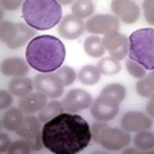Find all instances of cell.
<instances>
[{"label": "cell", "instance_id": "cell-18", "mask_svg": "<svg viewBox=\"0 0 154 154\" xmlns=\"http://www.w3.org/2000/svg\"><path fill=\"white\" fill-rule=\"evenodd\" d=\"M8 88H9L11 94L22 98V96L32 93L35 85H33V81L31 79H28V77H14V79H12L11 82H9Z\"/></svg>", "mask_w": 154, "mask_h": 154}, {"label": "cell", "instance_id": "cell-21", "mask_svg": "<svg viewBox=\"0 0 154 154\" xmlns=\"http://www.w3.org/2000/svg\"><path fill=\"white\" fill-rule=\"evenodd\" d=\"M84 50L91 58H98L104 55V46L102 42V38L99 36H89L84 41Z\"/></svg>", "mask_w": 154, "mask_h": 154}, {"label": "cell", "instance_id": "cell-31", "mask_svg": "<svg viewBox=\"0 0 154 154\" xmlns=\"http://www.w3.org/2000/svg\"><path fill=\"white\" fill-rule=\"evenodd\" d=\"M13 102V98L12 95L8 93L5 90H2L0 91V109H5V108H9L11 104Z\"/></svg>", "mask_w": 154, "mask_h": 154}, {"label": "cell", "instance_id": "cell-2", "mask_svg": "<svg viewBox=\"0 0 154 154\" xmlns=\"http://www.w3.org/2000/svg\"><path fill=\"white\" fill-rule=\"evenodd\" d=\"M66 58L64 45L51 35H40L28 42L26 60L31 68L41 73H50L60 68Z\"/></svg>", "mask_w": 154, "mask_h": 154}, {"label": "cell", "instance_id": "cell-32", "mask_svg": "<svg viewBox=\"0 0 154 154\" xmlns=\"http://www.w3.org/2000/svg\"><path fill=\"white\" fill-rule=\"evenodd\" d=\"M153 2L150 0V2H144V13H145V18L146 21L150 23V25H153L154 19H153Z\"/></svg>", "mask_w": 154, "mask_h": 154}, {"label": "cell", "instance_id": "cell-12", "mask_svg": "<svg viewBox=\"0 0 154 154\" xmlns=\"http://www.w3.org/2000/svg\"><path fill=\"white\" fill-rule=\"evenodd\" d=\"M93 103L91 95L82 89H73L67 93L62 105L67 113H77L79 110L89 108Z\"/></svg>", "mask_w": 154, "mask_h": 154}, {"label": "cell", "instance_id": "cell-22", "mask_svg": "<svg viewBox=\"0 0 154 154\" xmlns=\"http://www.w3.org/2000/svg\"><path fill=\"white\" fill-rule=\"evenodd\" d=\"M77 79L84 85H95L100 80V72L94 66H85L77 73Z\"/></svg>", "mask_w": 154, "mask_h": 154}, {"label": "cell", "instance_id": "cell-27", "mask_svg": "<svg viewBox=\"0 0 154 154\" xmlns=\"http://www.w3.org/2000/svg\"><path fill=\"white\" fill-rule=\"evenodd\" d=\"M136 91L139 95L144 98H153V91H154V75L150 73L149 76H144L143 79L139 80L136 84Z\"/></svg>", "mask_w": 154, "mask_h": 154}, {"label": "cell", "instance_id": "cell-24", "mask_svg": "<svg viewBox=\"0 0 154 154\" xmlns=\"http://www.w3.org/2000/svg\"><path fill=\"white\" fill-rule=\"evenodd\" d=\"M94 3L90 0H77L72 3V13L79 18H89L94 13Z\"/></svg>", "mask_w": 154, "mask_h": 154}, {"label": "cell", "instance_id": "cell-14", "mask_svg": "<svg viewBox=\"0 0 154 154\" xmlns=\"http://www.w3.org/2000/svg\"><path fill=\"white\" fill-rule=\"evenodd\" d=\"M112 12L116 18L125 23H135L140 17V9L135 2L128 0H114L112 2Z\"/></svg>", "mask_w": 154, "mask_h": 154}, {"label": "cell", "instance_id": "cell-30", "mask_svg": "<svg viewBox=\"0 0 154 154\" xmlns=\"http://www.w3.org/2000/svg\"><path fill=\"white\" fill-rule=\"evenodd\" d=\"M126 69L132 77H135V79L140 80L145 76V68H144L143 66H140L139 63H136V62L131 60V59L126 60Z\"/></svg>", "mask_w": 154, "mask_h": 154}, {"label": "cell", "instance_id": "cell-6", "mask_svg": "<svg viewBox=\"0 0 154 154\" xmlns=\"http://www.w3.org/2000/svg\"><path fill=\"white\" fill-rule=\"evenodd\" d=\"M36 32L25 23H13L9 21L2 22V41L9 49H19L28 40L36 37Z\"/></svg>", "mask_w": 154, "mask_h": 154}, {"label": "cell", "instance_id": "cell-17", "mask_svg": "<svg viewBox=\"0 0 154 154\" xmlns=\"http://www.w3.org/2000/svg\"><path fill=\"white\" fill-rule=\"evenodd\" d=\"M2 73L9 77H25L28 73V63L22 58H7L2 62Z\"/></svg>", "mask_w": 154, "mask_h": 154}, {"label": "cell", "instance_id": "cell-33", "mask_svg": "<svg viewBox=\"0 0 154 154\" xmlns=\"http://www.w3.org/2000/svg\"><path fill=\"white\" fill-rule=\"evenodd\" d=\"M2 5L4 9H7V11H16V9H18L21 5H23V3L22 2H9V0H3L2 2Z\"/></svg>", "mask_w": 154, "mask_h": 154}, {"label": "cell", "instance_id": "cell-9", "mask_svg": "<svg viewBox=\"0 0 154 154\" xmlns=\"http://www.w3.org/2000/svg\"><path fill=\"white\" fill-rule=\"evenodd\" d=\"M33 85L37 91H40L48 98H59L63 94L64 85L62 84V81L55 76L54 72L50 73H40L35 76L33 80Z\"/></svg>", "mask_w": 154, "mask_h": 154}, {"label": "cell", "instance_id": "cell-13", "mask_svg": "<svg viewBox=\"0 0 154 154\" xmlns=\"http://www.w3.org/2000/svg\"><path fill=\"white\" fill-rule=\"evenodd\" d=\"M85 28V23L81 18L69 14V16H64L60 19L59 25H58V33L67 38V40H75L79 38L81 35L84 33Z\"/></svg>", "mask_w": 154, "mask_h": 154}, {"label": "cell", "instance_id": "cell-7", "mask_svg": "<svg viewBox=\"0 0 154 154\" xmlns=\"http://www.w3.org/2000/svg\"><path fill=\"white\" fill-rule=\"evenodd\" d=\"M16 134L28 143L32 152H40L44 148L41 122H40V119H37L33 116H26L23 118L22 123L16 130Z\"/></svg>", "mask_w": 154, "mask_h": 154}, {"label": "cell", "instance_id": "cell-26", "mask_svg": "<svg viewBox=\"0 0 154 154\" xmlns=\"http://www.w3.org/2000/svg\"><path fill=\"white\" fill-rule=\"evenodd\" d=\"M134 143L137 149L149 150V149H153L154 146V135L152 131L143 130V131H139L136 134V136L134 137Z\"/></svg>", "mask_w": 154, "mask_h": 154}, {"label": "cell", "instance_id": "cell-4", "mask_svg": "<svg viewBox=\"0 0 154 154\" xmlns=\"http://www.w3.org/2000/svg\"><path fill=\"white\" fill-rule=\"evenodd\" d=\"M130 59L143 66L145 69H154V30L141 28L128 37Z\"/></svg>", "mask_w": 154, "mask_h": 154}, {"label": "cell", "instance_id": "cell-1", "mask_svg": "<svg viewBox=\"0 0 154 154\" xmlns=\"http://www.w3.org/2000/svg\"><path fill=\"white\" fill-rule=\"evenodd\" d=\"M91 141V131L80 114L63 112L42 126V143L55 154H75L84 150Z\"/></svg>", "mask_w": 154, "mask_h": 154}, {"label": "cell", "instance_id": "cell-35", "mask_svg": "<svg viewBox=\"0 0 154 154\" xmlns=\"http://www.w3.org/2000/svg\"><path fill=\"white\" fill-rule=\"evenodd\" d=\"M146 110L149 112V114H150L152 117H153V100H150V103L146 105Z\"/></svg>", "mask_w": 154, "mask_h": 154}, {"label": "cell", "instance_id": "cell-29", "mask_svg": "<svg viewBox=\"0 0 154 154\" xmlns=\"http://www.w3.org/2000/svg\"><path fill=\"white\" fill-rule=\"evenodd\" d=\"M32 149L31 146L28 145V143L26 140H17L14 143H11V145H9L7 153L8 154H28L31 153Z\"/></svg>", "mask_w": 154, "mask_h": 154}, {"label": "cell", "instance_id": "cell-11", "mask_svg": "<svg viewBox=\"0 0 154 154\" xmlns=\"http://www.w3.org/2000/svg\"><path fill=\"white\" fill-rule=\"evenodd\" d=\"M102 42L104 49L108 50L110 58L118 62L122 60L128 53V38L119 32L104 36Z\"/></svg>", "mask_w": 154, "mask_h": 154}, {"label": "cell", "instance_id": "cell-3", "mask_svg": "<svg viewBox=\"0 0 154 154\" xmlns=\"http://www.w3.org/2000/svg\"><path fill=\"white\" fill-rule=\"evenodd\" d=\"M22 16L35 30H50L60 22L62 7L55 0H26L22 5Z\"/></svg>", "mask_w": 154, "mask_h": 154}, {"label": "cell", "instance_id": "cell-15", "mask_svg": "<svg viewBox=\"0 0 154 154\" xmlns=\"http://www.w3.org/2000/svg\"><path fill=\"white\" fill-rule=\"evenodd\" d=\"M121 125L127 132H139L152 127V118L137 110H131L123 114Z\"/></svg>", "mask_w": 154, "mask_h": 154}, {"label": "cell", "instance_id": "cell-10", "mask_svg": "<svg viewBox=\"0 0 154 154\" xmlns=\"http://www.w3.org/2000/svg\"><path fill=\"white\" fill-rule=\"evenodd\" d=\"M119 110V103L109 98L99 96L96 98L90 107L91 116L99 122H108L117 116Z\"/></svg>", "mask_w": 154, "mask_h": 154}, {"label": "cell", "instance_id": "cell-5", "mask_svg": "<svg viewBox=\"0 0 154 154\" xmlns=\"http://www.w3.org/2000/svg\"><path fill=\"white\" fill-rule=\"evenodd\" d=\"M90 131L91 139H94L95 143L112 152L125 149L131 141L130 132H127L125 128L108 127L105 123H94Z\"/></svg>", "mask_w": 154, "mask_h": 154}, {"label": "cell", "instance_id": "cell-23", "mask_svg": "<svg viewBox=\"0 0 154 154\" xmlns=\"http://www.w3.org/2000/svg\"><path fill=\"white\" fill-rule=\"evenodd\" d=\"M96 68L100 72V75H105V76H116L117 73L121 72V64L118 60L113 59V58H103L99 60Z\"/></svg>", "mask_w": 154, "mask_h": 154}, {"label": "cell", "instance_id": "cell-28", "mask_svg": "<svg viewBox=\"0 0 154 154\" xmlns=\"http://www.w3.org/2000/svg\"><path fill=\"white\" fill-rule=\"evenodd\" d=\"M54 73H55V76L58 77V79L62 81V84H63L64 86L71 85L77 77L76 72L72 69L71 67H67V66L66 67H60V68L57 69Z\"/></svg>", "mask_w": 154, "mask_h": 154}, {"label": "cell", "instance_id": "cell-16", "mask_svg": "<svg viewBox=\"0 0 154 154\" xmlns=\"http://www.w3.org/2000/svg\"><path fill=\"white\" fill-rule=\"evenodd\" d=\"M46 98L48 96L44 95L40 91L36 93H30L28 95H25L19 99L18 107L21 108L26 114H32L35 112H38L46 105Z\"/></svg>", "mask_w": 154, "mask_h": 154}, {"label": "cell", "instance_id": "cell-20", "mask_svg": "<svg viewBox=\"0 0 154 154\" xmlns=\"http://www.w3.org/2000/svg\"><path fill=\"white\" fill-rule=\"evenodd\" d=\"M63 112H64V108L62 103L58 102V100H53V102L46 103L44 108L38 110V119H40L41 123H45Z\"/></svg>", "mask_w": 154, "mask_h": 154}, {"label": "cell", "instance_id": "cell-25", "mask_svg": "<svg viewBox=\"0 0 154 154\" xmlns=\"http://www.w3.org/2000/svg\"><path fill=\"white\" fill-rule=\"evenodd\" d=\"M100 96L109 98L112 100L121 103L122 100L126 98V90L119 84H110V85H107L105 88H103V90L100 91Z\"/></svg>", "mask_w": 154, "mask_h": 154}, {"label": "cell", "instance_id": "cell-8", "mask_svg": "<svg viewBox=\"0 0 154 154\" xmlns=\"http://www.w3.org/2000/svg\"><path fill=\"white\" fill-rule=\"evenodd\" d=\"M85 28L88 32L93 35H112V33L118 32L119 22L114 16H108V14H99V16H93L88 19L85 23Z\"/></svg>", "mask_w": 154, "mask_h": 154}, {"label": "cell", "instance_id": "cell-34", "mask_svg": "<svg viewBox=\"0 0 154 154\" xmlns=\"http://www.w3.org/2000/svg\"><path fill=\"white\" fill-rule=\"evenodd\" d=\"M0 137H2V145H0V149H2V153H5L8 150L9 145H11V141H9V136L5 134H2L0 135Z\"/></svg>", "mask_w": 154, "mask_h": 154}, {"label": "cell", "instance_id": "cell-19", "mask_svg": "<svg viewBox=\"0 0 154 154\" xmlns=\"http://www.w3.org/2000/svg\"><path fill=\"white\" fill-rule=\"evenodd\" d=\"M25 118V112L21 108H9L2 118V123L9 131H16Z\"/></svg>", "mask_w": 154, "mask_h": 154}]
</instances>
